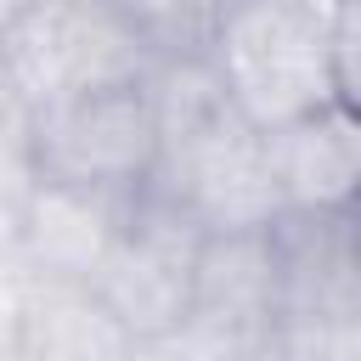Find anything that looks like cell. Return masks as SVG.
Here are the masks:
<instances>
[{
  "instance_id": "6da1fadb",
  "label": "cell",
  "mask_w": 361,
  "mask_h": 361,
  "mask_svg": "<svg viewBox=\"0 0 361 361\" xmlns=\"http://www.w3.org/2000/svg\"><path fill=\"white\" fill-rule=\"evenodd\" d=\"M203 56L226 102L259 130L350 96L333 51V23H322L299 0H226Z\"/></svg>"
},
{
  "instance_id": "7a4b0ae2",
  "label": "cell",
  "mask_w": 361,
  "mask_h": 361,
  "mask_svg": "<svg viewBox=\"0 0 361 361\" xmlns=\"http://www.w3.org/2000/svg\"><path fill=\"white\" fill-rule=\"evenodd\" d=\"M152 51L113 11V0H28L0 17L6 102L34 118L90 90L135 85L152 73Z\"/></svg>"
},
{
  "instance_id": "3957f363",
  "label": "cell",
  "mask_w": 361,
  "mask_h": 361,
  "mask_svg": "<svg viewBox=\"0 0 361 361\" xmlns=\"http://www.w3.org/2000/svg\"><path fill=\"white\" fill-rule=\"evenodd\" d=\"M158 164V118L147 79L90 90L28 118V169L45 180L90 186L107 197H135Z\"/></svg>"
},
{
  "instance_id": "277c9868",
  "label": "cell",
  "mask_w": 361,
  "mask_h": 361,
  "mask_svg": "<svg viewBox=\"0 0 361 361\" xmlns=\"http://www.w3.org/2000/svg\"><path fill=\"white\" fill-rule=\"evenodd\" d=\"M197 248L203 231L164 203L158 192H135L113 248L102 254L90 288L102 293V305L124 322V333L147 350L180 333L186 310H192V276H197Z\"/></svg>"
},
{
  "instance_id": "5b68a950",
  "label": "cell",
  "mask_w": 361,
  "mask_h": 361,
  "mask_svg": "<svg viewBox=\"0 0 361 361\" xmlns=\"http://www.w3.org/2000/svg\"><path fill=\"white\" fill-rule=\"evenodd\" d=\"M124 209H130V197H107V192H90V186L28 175V186L17 197V243H11V254L34 276L90 282L102 254L118 237Z\"/></svg>"
},
{
  "instance_id": "8992f818",
  "label": "cell",
  "mask_w": 361,
  "mask_h": 361,
  "mask_svg": "<svg viewBox=\"0 0 361 361\" xmlns=\"http://www.w3.org/2000/svg\"><path fill=\"white\" fill-rule=\"evenodd\" d=\"M265 147L282 214H350L361 180V124L350 96L265 130Z\"/></svg>"
},
{
  "instance_id": "52a82bcc",
  "label": "cell",
  "mask_w": 361,
  "mask_h": 361,
  "mask_svg": "<svg viewBox=\"0 0 361 361\" xmlns=\"http://www.w3.org/2000/svg\"><path fill=\"white\" fill-rule=\"evenodd\" d=\"M135 355H141V344L124 333V322L102 305V293L90 282L28 271L17 361H135Z\"/></svg>"
},
{
  "instance_id": "ba28073f",
  "label": "cell",
  "mask_w": 361,
  "mask_h": 361,
  "mask_svg": "<svg viewBox=\"0 0 361 361\" xmlns=\"http://www.w3.org/2000/svg\"><path fill=\"white\" fill-rule=\"evenodd\" d=\"M226 0H113L152 56H203Z\"/></svg>"
},
{
  "instance_id": "9c48e42d",
  "label": "cell",
  "mask_w": 361,
  "mask_h": 361,
  "mask_svg": "<svg viewBox=\"0 0 361 361\" xmlns=\"http://www.w3.org/2000/svg\"><path fill=\"white\" fill-rule=\"evenodd\" d=\"M28 118L0 96V197L17 203L23 186H28Z\"/></svg>"
},
{
  "instance_id": "30bf717a",
  "label": "cell",
  "mask_w": 361,
  "mask_h": 361,
  "mask_svg": "<svg viewBox=\"0 0 361 361\" xmlns=\"http://www.w3.org/2000/svg\"><path fill=\"white\" fill-rule=\"evenodd\" d=\"M17 6H28V0H0V17H6V11H17Z\"/></svg>"
},
{
  "instance_id": "8fae6325",
  "label": "cell",
  "mask_w": 361,
  "mask_h": 361,
  "mask_svg": "<svg viewBox=\"0 0 361 361\" xmlns=\"http://www.w3.org/2000/svg\"><path fill=\"white\" fill-rule=\"evenodd\" d=\"M0 96H6V73H0Z\"/></svg>"
}]
</instances>
